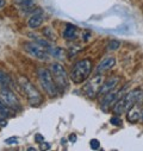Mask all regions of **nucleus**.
Returning a JSON list of instances; mask_svg holds the SVG:
<instances>
[{
    "label": "nucleus",
    "mask_w": 143,
    "mask_h": 151,
    "mask_svg": "<svg viewBox=\"0 0 143 151\" xmlns=\"http://www.w3.org/2000/svg\"><path fill=\"white\" fill-rule=\"evenodd\" d=\"M143 102V91L142 89H134L125 95H123L112 107V112L116 116H121L125 113L131 106L135 104H142Z\"/></svg>",
    "instance_id": "nucleus-1"
},
{
    "label": "nucleus",
    "mask_w": 143,
    "mask_h": 151,
    "mask_svg": "<svg viewBox=\"0 0 143 151\" xmlns=\"http://www.w3.org/2000/svg\"><path fill=\"white\" fill-rule=\"evenodd\" d=\"M37 78H38L41 87L50 98H56L58 95V89H57V86L54 81L50 69L40 67L37 69Z\"/></svg>",
    "instance_id": "nucleus-2"
},
{
    "label": "nucleus",
    "mask_w": 143,
    "mask_h": 151,
    "mask_svg": "<svg viewBox=\"0 0 143 151\" xmlns=\"http://www.w3.org/2000/svg\"><path fill=\"white\" fill-rule=\"evenodd\" d=\"M91 71H92L91 60L84 58L81 61H78L73 65V69H72V73H70V79L74 83L80 85L88 79Z\"/></svg>",
    "instance_id": "nucleus-3"
},
{
    "label": "nucleus",
    "mask_w": 143,
    "mask_h": 151,
    "mask_svg": "<svg viewBox=\"0 0 143 151\" xmlns=\"http://www.w3.org/2000/svg\"><path fill=\"white\" fill-rule=\"evenodd\" d=\"M18 82H19V86L23 89L24 94L26 95V98L29 100V104L32 107H38L43 102V99H42V95H41L40 91L31 83L30 80H27L25 76H19Z\"/></svg>",
    "instance_id": "nucleus-4"
},
{
    "label": "nucleus",
    "mask_w": 143,
    "mask_h": 151,
    "mask_svg": "<svg viewBox=\"0 0 143 151\" xmlns=\"http://www.w3.org/2000/svg\"><path fill=\"white\" fill-rule=\"evenodd\" d=\"M50 71L54 78V81L57 86V89H60V92L63 93L68 88V75H67L64 67L61 63L55 62L50 64Z\"/></svg>",
    "instance_id": "nucleus-5"
},
{
    "label": "nucleus",
    "mask_w": 143,
    "mask_h": 151,
    "mask_svg": "<svg viewBox=\"0 0 143 151\" xmlns=\"http://www.w3.org/2000/svg\"><path fill=\"white\" fill-rule=\"evenodd\" d=\"M0 99H1V101L7 107H10L12 111H14V112L22 111V104H20L19 99L7 87H1L0 88Z\"/></svg>",
    "instance_id": "nucleus-6"
},
{
    "label": "nucleus",
    "mask_w": 143,
    "mask_h": 151,
    "mask_svg": "<svg viewBox=\"0 0 143 151\" xmlns=\"http://www.w3.org/2000/svg\"><path fill=\"white\" fill-rule=\"evenodd\" d=\"M24 50L32 57L37 58V60H42V61H47L49 58V52L46 48H43L42 45L37 44L36 42H25L23 44Z\"/></svg>",
    "instance_id": "nucleus-7"
},
{
    "label": "nucleus",
    "mask_w": 143,
    "mask_h": 151,
    "mask_svg": "<svg viewBox=\"0 0 143 151\" xmlns=\"http://www.w3.org/2000/svg\"><path fill=\"white\" fill-rule=\"evenodd\" d=\"M103 82H104V78L101 76H94L90 82H87L86 85H85V87L82 88V92H84V94L86 95V96H88V98H94V96H97V95H99V91H100V88H101V85H103Z\"/></svg>",
    "instance_id": "nucleus-8"
},
{
    "label": "nucleus",
    "mask_w": 143,
    "mask_h": 151,
    "mask_svg": "<svg viewBox=\"0 0 143 151\" xmlns=\"http://www.w3.org/2000/svg\"><path fill=\"white\" fill-rule=\"evenodd\" d=\"M122 91H119V92H109V93H106V94H104L103 95V98H101V101H100V108L104 111V112H106V111H109L110 109V107H113V105L122 98L121 95H122Z\"/></svg>",
    "instance_id": "nucleus-9"
},
{
    "label": "nucleus",
    "mask_w": 143,
    "mask_h": 151,
    "mask_svg": "<svg viewBox=\"0 0 143 151\" xmlns=\"http://www.w3.org/2000/svg\"><path fill=\"white\" fill-rule=\"evenodd\" d=\"M142 116V107L141 104H135L134 106H131L128 111H126V119L129 123L135 124L141 119Z\"/></svg>",
    "instance_id": "nucleus-10"
},
{
    "label": "nucleus",
    "mask_w": 143,
    "mask_h": 151,
    "mask_svg": "<svg viewBox=\"0 0 143 151\" xmlns=\"http://www.w3.org/2000/svg\"><path fill=\"white\" fill-rule=\"evenodd\" d=\"M118 85H119V78H117V76L110 78L109 80H106V81L103 82L101 88L99 91V95H104V94L109 93V92H112Z\"/></svg>",
    "instance_id": "nucleus-11"
},
{
    "label": "nucleus",
    "mask_w": 143,
    "mask_h": 151,
    "mask_svg": "<svg viewBox=\"0 0 143 151\" xmlns=\"http://www.w3.org/2000/svg\"><path fill=\"white\" fill-rule=\"evenodd\" d=\"M116 64V60L115 57L112 56H109V57H105L97 67V71L98 73H103V71H106V70H110L111 68H113Z\"/></svg>",
    "instance_id": "nucleus-12"
},
{
    "label": "nucleus",
    "mask_w": 143,
    "mask_h": 151,
    "mask_svg": "<svg viewBox=\"0 0 143 151\" xmlns=\"http://www.w3.org/2000/svg\"><path fill=\"white\" fill-rule=\"evenodd\" d=\"M43 20H44V17L41 13H37L30 17V19L27 20V25L30 29H37L43 24Z\"/></svg>",
    "instance_id": "nucleus-13"
},
{
    "label": "nucleus",
    "mask_w": 143,
    "mask_h": 151,
    "mask_svg": "<svg viewBox=\"0 0 143 151\" xmlns=\"http://www.w3.org/2000/svg\"><path fill=\"white\" fill-rule=\"evenodd\" d=\"M77 31H78L77 26L68 24L67 27H66V30L63 31V37H64L66 40H74L75 36H77Z\"/></svg>",
    "instance_id": "nucleus-14"
},
{
    "label": "nucleus",
    "mask_w": 143,
    "mask_h": 151,
    "mask_svg": "<svg viewBox=\"0 0 143 151\" xmlns=\"http://www.w3.org/2000/svg\"><path fill=\"white\" fill-rule=\"evenodd\" d=\"M11 78L7 73H5L4 70L0 69V86L1 87H10L11 86Z\"/></svg>",
    "instance_id": "nucleus-15"
},
{
    "label": "nucleus",
    "mask_w": 143,
    "mask_h": 151,
    "mask_svg": "<svg viewBox=\"0 0 143 151\" xmlns=\"http://www.w3.org/2000/svg\"><path fill=\"white\" fill-rule=\"evenodd\" d=\"M11 114H12L11 108L7 107L0 99V118H7V117H11Z\"/></svg>",
    "instance_id": "nucleus-16"
},
{
    "label": "nucleus",
    "mask_w": 143,
    "mask_h": 151,
    "mask_svg": "<svg viewBox=\"0 0 143 151\" xmlns=\"http://www.w3.org/2000/svg\"><path fill=\"white\" fill-rule=\"evenodd\" d=\"M13 1H14L16 4L20 5L23 9H25V7H32V6L35 5L33 0H13Z\"/></svg>",
    "instance_id": "nucleus-17"
},
{
    "label": "nucleus",
    "mask_w": 143,
    "mask_h": 151,
    "mask_svg": "<svg viewBox=\"0 0 143 151\" xmlns=\"http://www.w3.org/2000/svg\"><path fill=\"white\" fill-rule=\"evenodd\" d=\"M49 50H50L51 55H53L54 57L58 58V60H61V58L63 57V55H64V54H63V50H62L61 48H53V47H51Z\"/></svg>",
    "instance_id": "nucleus-18"
},
{
    "label": "nucleus",
    "mask_w": 143,
    "mask_h": 151,
    "mask_svg": "<svg viewBox=\"0 0 143 151\" xmlns=\"http://www.w3.org/2000/svg\"><path fill=\"white\" fill-rule=\"evenodd\" d=\"M43 35L47 37L48 40H50V41H56V35L54 33V31L51 30V29H49V27H46L44 30H43Z\"/></svg>",
    "instance_id": "nucleus-19"
},
{
    "label": "nucleus",
    "mask_w": 143,
    "mask_h": 151,
    "mask_svg": "<svg viewBox=\"0 0 143 151\" xmlns=\"http://www.w3.org/2000/svg\"><path fill=\"white\" fill-rule=\"evenodd\" d=\"M119 47H121L119 41H117V40H112V41H110V43H109V44H107L106 49H107V50H111V51H113V50L119 49Z\"/></svg>",
    "instance_id": "nucleus-20"
},
{
    "label": "nucleus",
    "mask_w": 143,
    "mask_h": 151,
    "mask_svg": "<svg viewBox=\"0 0 143 151\" xmlns=\"http://www.w3.org/2000/svg\"><path fill=\"white\" fill-rule=\"evenodd\" d=\"M110 123H111L113 126H122V125H123L122 119L119 118V116H116V114L110 119Z\"/></svg>",
    "instance_id": "nucleus-21"
},
{
    "label": "nucleus",
    "mask_w": 143,
    "mask_h": 151,
    "mask_svg": "<svg viewBox=\"0 0 143 151\" xmlns=\"http://www.w3.org/2000/svg\"><path fill=\"white\" fill-rule=\"evenodd\" d=\"M90 146H91V149L97 150V149L100 147V143H99L98 139H91V142H90Z\"/></svg>",
    "instance_id": "nucleus-22"
},
{
    "label": "nucleus",
    "mask_w": 143,
    "mask_h": 151,
    "mask_svg": "<svg viewBox=\"0 0 143 151\" xmlns=\"http://www.w3.org/2000/svg\"><path fill=\"white\" fill-rule=\"evenodd\" d=\"M5 144H7V145H17L18 144V138H16V137L7 138V139H5Z\"/></svg>",
    "instance_id": "nucleus-23"
},
{
    "label": "nucleus",
    "mask_w": 143,
    "mask_h": 151,
    "mask_svg": "<svg viewBox=\"0 0 143 151\" xmlns=\"http://www.w3.org/2000/svg\"><path fill=\"white\" fill-rule=\"evenodd\" d=\"M41 149H42V150H47V149H50V145H49V143L42 142V143H41Z\"/></svg>",
    "instance_id": "nucleus-24"
},
{
    "label": "nucleus",
    "mask_w": 143,
    "mask_h": 151,
    "mask_svg": "<svg viewBox=\"0 0 143 151\" xmlns=\"http://www.w3.org/2000/svg\"><path fill=\"white\" fill-rule=\"evenodd\" d=\"M36 142H37V143H42V142H44V138L41 136V134H36Z\"/></svg>",
    "instance_id": "nucleus-25"
},
{
    "label": "nucleus",
    "mask_w": 143,
    "mask_h": 151,
    "mask_svg": "<svg viewBox=\"0 0 143 151\" xmlns=\"http://www.w3.org/2000/svg\"><path fill=\"white\" fill-rule=\"evenodd\" d=\"M69 140H70L72 143H74V142H77V136H75L74 133H72V134L69 136Z\"/></svg>",
    "instance_id": "nucleus-26"
},
{
    "label": "nucleus",
    "mask_w": 143,
    "mask_h": 151,
    "mask_svg": "<svg viewBox=\"0 0 143 151\" xmlns=\"http://www.w3.org/2000/svg\"><path fill=\"white\" fill-rule=\"evenodd\" d=\"M5 4H6V0H0V9L4 7V6H5Z\"/></svg>",
    "instance_id": "nucleus-27"
},
{
    "label": "nucleus",
    "mask_w": 143,
    "mask_h": 151,
    "mask_svg": "<svg viewBox=\"0 0 143 151\" xmlns=\"http://www.w3.org/2000/svg\"><path fill=\"white\" fill-rule=\"evenodd\" d=\"M27 150H30V151H36V147H32V146H30V147H27Z\"/></svg>",
    "instance_id": "nucleus-28"
},
{
    "label": "nucleus",
    "mask_w": 143,
    "mask_h": 151,
    "mask_svg": "<svg viewBox=\"0 0 143 151\" xmlns=\"http://www.w3.org/2000/svg\"><path fill=\"white\" fill-rule=\"evenodd\" d=\"M141 119H142V122H143V111H142V116H141Z\"/></svg>",
    "instance_id": "nucleus-29"
}]
</instances>
